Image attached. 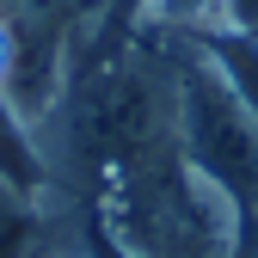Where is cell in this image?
<instances>
[{"instance_id": "obj_9", "label": "cell", "mask_w": 258, "mask_h": 258, "mask_svg": "<svg viewBox=\"0 0 258 258\" xmlns=\"http://www.w3.org/2000/svg\"><path fill=\"white\" fill-rule=\"evenodd\" d=\"M25 7H37V0H0V19H13V13H25Z\"/></svg>"}, {"instance_id": "obj_10", "label": "cell", "mask_w": 258, "mask_h": 258, "mask_svg": "<svg viewBox=\"0 0 258 258\" xmlns=\"http://www.w3.org/2000/svg\"><path fill=\"white\" fill-rule=\"evenodd\" d=\"M246 246H258V215H252V221H246Z\"/></svg>"}, {"instance_id": "obj_3", "label": "cell", "mask_w": 258, "mask_h": 258, "mask_svg": "<svg viewBox=\"0 0 258 258\" xmlns=\"http://www.w3.org/2000/svg\"><path fill=\"white\" fill-rule=\"evenodd\" d=\"M0 178L19 184L25 197H49V160H43V136L25 123V111L0 92Z\"/></svg>"}, {"instance_id": "obj_8", "label": "cell", "mask_w": 258, "mask_h": 258, "mask_svg": "<svg viewBox=\"0 0 258 258\" xmlns=\"http://www.w3.org/2000/svg\"><path fill=\"white\" fill-rule=\"evenodd\" d=\"M7 61H13V31H7V19H0V86H7Z\"/></svg>"}, {"instance_id": "obj_2", "label": "cell", "mask_w": 258, "mask_h": 258, "mask_svg": "<svg viewBox=\"0 0 258 258\" xmlns=\"http://www.w3.org/2000/svg\"><path fill=\"white\" fill-rule=\"evenodd\" d=\"M172 86H178V154L197 166L246 221L258 215V111L221 80L197 37L166 31Z\"/></svg>"}, {"instance_id": "obj_4", "label": "cell", "mask_w": 258, "mask_h": 258, "mask_svg": "<svg viewBox=\"0 0 258 258\" xmlns=\"http://www.w3.org/2000/svg\"><path fill=\"white\" fill-rule=\"evenodd\" d=\"M43 246V197H25L0 178V258H37Z\"/></svg>"}, {"instance_id": "obj_11", "label": "cell", "mask_w": 258, "mask_h": 258, "mask_svg": "<svg viewBox=\"0 0 258 258\" xmlns=\"http://www.w3.org/2000/svg\"><path fill=\"white\" fill-rule=\"evenodd\" d=\"M129 7H136V0H129Z\"/></svg>"}, {"instance_id": "obj_1", "label": "cell", "mask_w": 258, "mask_h": 258, "mask_svg": "<svg viewBox=\"0 0 258 258\" xmlns=\"http://www.w3.org/2000/svg\"><path fill=\"white\" fill-rule=\"evenodd\" d=\"M99 234L123 258H240L246 215L178 148H160L99 178Z\"/></svg>"}, {"instance_id": "obj_7", "label": "cell", "mask_w": 258, "mask_h": 258, "mask_svg": "<svg viewBox=\"0 0 258 258\" xmlns=\"http://www.w3.org/2000/svg\"><path fill=\"white\" fill-rule=\"evenodd\" d=\"M37 258H99V252H80V246H49V234H43V246H37Z\"/></svg>"}, {"instance_id": "obj_5", "label": "cell", "mask_w": 258, "mask_h": 258, "mask_svg": "<svg viewBox=\"0 0 258 258\" xmlns=\"http://www.w3.org/2000/svg\"><path fill=\"white\" fill-rule=\"evenodd\" d=\"M228 0H136V19L154 31H178V37H203L221 25Z\"/></svg>"}, {"instance_id": "obj_6", "label": "cell", "mask_w": 258, "mask_h": 258, "mask_svg": "<svg viewBox=\"0 0 258 258\" xmlns=\"http://www.w3.org/2000/svg\"><path fill=\"white\" fill-rule=\"evenodd\" d=\"M221 25H234V31H258V0H228V7H221Z\"/></svg>"}]
</instances>
